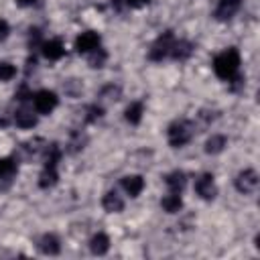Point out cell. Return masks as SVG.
Segmentation results:
<instances>
[{
    "mask_svg": "<svg viewBox=\"0 0 260 260\" xmlns=\"http://www.w3.org/2000/svg\"><path fill=\"white\" fill-rule=\"evenodd\" d=\"M39 0H16V4L18 6H32V4H37Z\"/></svg>",
    "mask_w": 260,
    "mask_h": 260,
    "instance_id": "obj_27",
    "label": "cell"
},
{
    "mask_svg": "<svg viewBox=\"0 0 260 260\" xmlns=\"http://www.w3.org/2000/svg\"><path fill=\"white\" fill-rule=\"evenodd\" d=\"M16 175V160L12 156H0V181H10Z\"/></svg>",
    "mask_w": 260,
    "mask_h": 260,
    "instance_id": "obj_21",
    "label": "cell"
},
{
    "mask_svg": "<svg viewBox=\"0 0 260 260\" xmlns=\"http://www.w3.org/2000/svg\"><path fill=\"white\" fill-rule=\"evenodd\" d=\"M102 116H104V108L98 106V104H93V106L87 108V116H85V120H87V122H95V120H100Z\"/></svg>",
    "mask_w": 260,
    "mask_h": 260,
    "instance_id": "obj_24",
    "label": "cell"
},
{
    "mask_svg": "<svg viewBox=\"0 0 260 260\" xmlns=\"http://www.w3.org/2000/svg\"><path fill=\"white\" fill-rule=\"evenodd\" d=\"M225 146H228V138L223 134H211L205 140V152L207 154H219V152H223Z\"/></svg>",
    "mask_w": 260,
    "mask_h": 260,
    "instance_id": "obj_18",
    "label": "cell"
},
{
    "mask_svg": "<svg viewBox=\"0 0 260 260\" xmlns=\"http://www.w3.org/2000/svg\"><path fill=\"white\" fill-rule=\"evenodd\" d=\"M106 59H108V53L102 49V47H98L95 51H91L89 53V67H104V63H106Z\"/></svg>",
    "mask_w": 260,
    "mask_h": 260,
    "instance_id": "obj_22",
    "label": "cell"
},
{
    "mask_svg": "<svg viewBox=\"0 0 260 260\" xmlns=\"http://www.w3.org/2000/svg\"><path fill=\"white\" fill-rule=\"evenodd\" d=\"M41 53L47 61H59L65 55V45L59 39H49L41 43Z\"/></svg>",
    "mask_w": 260,
    "mask_h": 260,
    "instance_id": "obj_9",
    "label": "cell"
},
{
    "mask_svg": "<svg viewBox=\"0 0 260 260\" xmlns=\"http://www.w3.org/2000/svg\"><path fill=\"white\" fill-rule=\"evenodd\" d=\"M173 43H175V35H173V30H165V32L158 35L156 41L150 45V49H148V59H150V61H162L165 57L171 55V47H173Z\"/></svg>",
    "mask_w": 260,
    "mask_h": 260,
    "instance_id": "obj_3",
    "label": "cell"
},
{
    "mask_svg": "<svg viewBox=\"0 0 260 260\" xmlns=\"http://www.w3.org/2000/svg\"><path fill=\"white\" fill-rule=\"evenodd\" d=\"M39 248H41V252L47 254V256H57V254L61 252V242H59V238H57L55 234H45V236L39 240Z\"/></svg>",
    "mask_w": 260,
    "mask_h": 260,
    "instance_id": "obj_15",
    "label": "cell"
},
{
    "mask_svg": "<svg viewBox=\"0 0 260 260\" xmlns=\"http://www.w3.org/2000/svg\"><path fill=\"white\" fill-rule=\"evenodd\" d=\"M142 114H144V104H142V102H132V104L124 110V118H126V122L132 124V126L140 124Z\"/></svg>",
    "mask_w": 260,
    "mask_h": 260,
    "instance_id": "obj_20",
    "label": "cell"
},
{
    "mask_svg": "<svg viewBox=\"0 0 260 260\" xmlns=\"http://www.w3.org/2000/svg\"><path fill=\"white\" fill-rule=\"evenodd\" d=\"M258 183H260V179H258V173H256L254 169H244V171H240V173L236 175V179H234V185H236L238 193H242V195H252V193H256Z\"/></svg>",
    "mask_w": 260,
    "mask_h": 260,
    "instance_id": "obj_5",
    "label": "cell"
},
{
    "mask_svg": "<svg viewBox=\"0 0 260 260\" xmlns=\"http://www.w3.org/2000/svg\"><path fill=\"white\" fill-rule=\"evenodd\" d=\"M165 183H167V187H169V191H173V193H181L183 189H185V185H187V175L183 173V171H171L167 177H165Z\"/></svg>",
    "mask_w": 260,
    "mask_h": 260,
    "instance_id": "obj_17",
    "label": "cell"
},
{
    "mask_svg": "<svg viewBox=\"0 0 260 260\" xmlns=\"http://www.w3.org/2000/svg\"><path fill=\"white\" fill-rule=\"evenodd\" d=\"M150 0H126V4L130 6V8H142V6H146Z\"/></svg>",
    "mask_w": 260,
    "mask_h": 260,
    "instance_id": "obj_26",
    "label": "cell"
},
{
    "mask_svg": "<svg viewBox=\"0 0 260 260\" xmlns=\"http://www.w3.org/2000/svg\"><path fill=\"white\" fill-rule=\"evenodd\" d=\"M240 65H242V57L238 53L236 47H228L223 49L219 55H215L213 59V71L219 79L223 81H234L238 77V71H240Z\"/></svg>",
    "mask_w": 260,
    "mask_h": 260,
    "instance_id": "obj_1",
    "label": "cell"
},
{
    "mask_svg": "<svg viewBox=\"0 0 260 260\" xmlns=\"http://www.w3.org/2000/svg\"><path fill=\"white\" fill-rule=\"evenodd\" d=\"M59 104V98L55 91L51 89H39L32 93V106H35V112L41 114V116H49Z\"/></svg>",
    "mask_w": 260,
    "mask_h": 260,
    "instance_id": "obj_4",
    "label": "cell"
},
{
    "mask_svg": "<svg viewBox=\"0 0 260 260\" xmlns=\"http://www.w3.org/2000/svg\"><path fill=\"white\" fill-rule=\"evenodd\" d=\"M100 43H102L100 32H95V30H83L75 39V51L79 55H89L91 51H95L100 47Z\"/></svg>",
    "mask_w": 260,
    "mask_h": 260,
    "instance_id": "obj_7",
    "label": "cell"
},
{
    "mask_svg": "<svg viewBox=\"0 0 260 260\" xmlns=\"http://www.w3.org/2000/svg\"><path fill=\"white\" fill-rule=\"evenodd\" d=\"M193 134H195V126H193L189 120H177V122H173V124L169 126V130H167V140H169V144H171L173 148H183L185 144L191 142Z\"/></svg>",
    "mask_w": 260,
    "mask_h": 260,
    "instance_id": "obj_2",
    "label": "cell"
},
{
    "mask_svg": "<svg viewBox=\"0 0 260 260\" xmlns=\"http://www.w3.org/2000/svg\"><path fill=\"white\" fill-rule=\"evenodd\" d=\"M102 207H104L108 213H120V211H124V199H122L116 191H108V193L102 197Z\"/></svg>",
    "mask_w": 260,
    "mask_h": 260,
    "instance_id": "obj_14",
    "label": "cell"
},
{
    "mask_svg": "<svg viewBox=\"0 0 260 260\" xmlns=\"http://www.w3.org/2000/svg\"><path fill=\"white\" fill-rule=\"evenodd\" d=\"M120 185H122V189L126 191V195H130V197H138L142 191H144V177L142 175H126V177H122V181H120Z\"/></svg>",
    "mask_w": 260,
    "mask_h": 260,
    "instance_id": "obj_10",
    "label": "cell"
},
{
    "mask_svg": "<svg viewBox=\"0 0 260 260\" xmlns=\"http://www.w3.org/2000/svg\"><path fill=\"white\" fill-rule=\"evenodd\" d=\"M160 205H162V209H165L167 213H179V211L183 209L181 193H173V191H169V195H165V197H162Z\"/></svg>",
    "mask_w": 260,
    "mask_h": 260,
    "instance_id": "obj_19",
    "label": "cell"
},
{
    "mask_svg": "<svg viewBox=\"0 0 260 260\" xmlns=\"http://www.w3.org/2000/svg\"><path fill=\"white\" fill-rule=\"evenodd\" d=\"M242 8V0H219L215 6L213 16L217 20H230L238 14V10Z\"/></svg>",
    "mask_w": 260,
    "mask_h": 260,
    "instance_id": "obj_8",
    "label": "cell"
},
{
    "mask_svg": "<svg viewBox=\"0 0 260 260\" xmlns=\"http://www.w3.org/2000/svg\"><path fill=\"white\" fill-rule=\"evenodd\" d=\"M16 77V67L8 61H2L0 63V81H10Z\"/></svg>",
    "mask_w": 260,
    "mask_h": 260,
    "instance_id": "obj_23",
    "label": "cell"
},
{
    "mask_svg": "<svg viewBox=\"0 0 260 260\" xmlns=\"http://www.w3.org/2000/svg\"><path fill=\"white\" fill-rule=\"evenodd\" d=\"M14 124L22 130H28V128H35L37 126V114L32 110H26V108H20L14 112Z\"/></svg>",
    "mask_w": 260,
    "mask_h": 260,
    "instance_id": "obj_13",
    "label": "cell"
},
{
    "mask_svg": "<svg viewBox=\"0 0 260 260\" xmlns=\"http://www.w3.org/2000/svg\"><path fill=\"white\" fill-rule=\"evenodd\" d=\"M89 250H91V254H95V256L108 254V250H110V238H108V234H104V232L93 234L91 240H89Z\"/></svg>",
    "mask_w": 260,
    "mask_h": 260,
    "instance_id": "obj_16",
    "label": "cell"
},
{
    "mask_svg": "<svg viewBox=\"0 0 260 260\" xmlns=\"http://www.w3.org/2000/svg\"><path fill=\"white\" fill-rule=\"evenodd\" d=\"M59 181V173H57V165H43V171L39 175V187L41 189H51L55 187Z\"/></svg>",
    "mask_w": 260,
    "mask_h": 260,
    "instance_id": "obj_11",
    "label": "cell"
},
{
    "mask_svg": "<svg viewBox=\"0 0 260 260\" xmlns=\"http://www.w3.org/2000/svg\"><path fill=\"white\" fill-rule=\"evenodd\" d=\"M8 35H10V24H8L4 18H0V43H2V41H6V39H8Z\"/></svg>",
    "mask_w": 260,
    "mask_h": 260,
    "instance_id": "obj_25",
    "label": "cell"
},
{
    "mask_svg": "<svg viewBox=\"0 0 260 260\" xmlns=\"http://www.w3.org/2000/svg\"><path fill=\"white\" fill-rule=\"evenodd\" d=\"M195 193H197L203 201L215 199V195H217V185H215V179H213L211 173H201V175L195 179Z\"/></svg>",
    "mask_w": 260,
    "mask_h": 260,
    "instance_id": "obj_6",
    "label": "cell"
},
{
    "mask_svg": "<svg viewBox=\"0 0 260 260\" xmlns=\"http://www.w3.org/2000/svg\"><path fill=\"white\" fill-rule=\"evenodd\" d=\"M191 53H193V45H191L189 41H185V39H175V43H173V47H171V57H173L175 61H187V59L191 57Z\"/></svg>",
    "mask_w": 260,
    "mask_h": 260,
    "instance_id": "obj_12",
    "label": "cell"
}]
</instances>
